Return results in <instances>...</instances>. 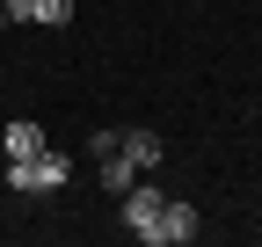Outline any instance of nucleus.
Listing matches in <instances>:
<instances>
[{"label": "nucleus", "mask_w": 262, "mask_h": 247, "mask_svg": "<svg viewBox=\"0 0 262 247\" xmlns=\"http://www.w3.org/2000/svg\"><path fill=\"white\" fill-rule=\"evenodd\" d=\"M66 175H73V160H66V153H29V160H8V182L22 196H37V189H66Z\"/></svg>", "instance_id": "nucleus-1"}, {"label": "nucleus", "mask_w": 262, "mask_h": 247, "mask_svg": "<svg viewBox=\"0 0 262 247\" xmlns=\"http://www.w3.org/2000/svg\"><path fill=\"white\" fill-rule=\"evenodd\" d=\"M182 240H196V204H160V218L146 226V247H182Z\"/></svg>", "instance_id": "nucleus-2"}, {"label": "nucleus", "mask_w": 262, "mask_h": 247, "mask_svg": "<svg viewBox=\"0 0 262 247\" xmlns=\"http://www.w3.org/2000/svg\"><path fill=\"white\" fill-rule=\"evenodd\" d=\"M160 218V189H146V182H131L124 189V226H131V240H146V226Z\"/></svg>", "instance_id": "nucleus-3"}, {"label": "nucleus", "mask_w": 262, "mask_h": 247, "mask_svg": "<svg viewBox=\"0 0 262 247\" xmlns=\"http://www.w3.org/2000/svg\"><path fill=\"white\" fill-rule=\"evenodd\" d=\"M117 153L131 167H160V131H117Z\"/></svg>", "instance_id": "nucleus-4"}, {"label": "nucleus", "mask_w": 262, "mask_h": 247, "mask_svg": "<svg viewBox=\"0 0 262 247\" xmlns=\"http://www.w3.org/2000/svg\"><path fill=\"white\" fill-rule=\"evenodd\" d=\"M0 153H8V160H29V153H44V131H37V124H8V138H0Z\"/></svg>", "instance_id": "nucleus-5"}, {"label": "nucleus", "mask_w": 262, "mask_h": 247, "mask_svg": "<svg viewBox=\"0 0 262 247\" xmlns=\"http://www.w3.org/2000/svg\"><path fill=\"white\" fill-rule=\"evenodd\" d=\"M0 29H8V8H0Z\"/></svg>", "instance_id": "nucleus-6"}]
</instances>
